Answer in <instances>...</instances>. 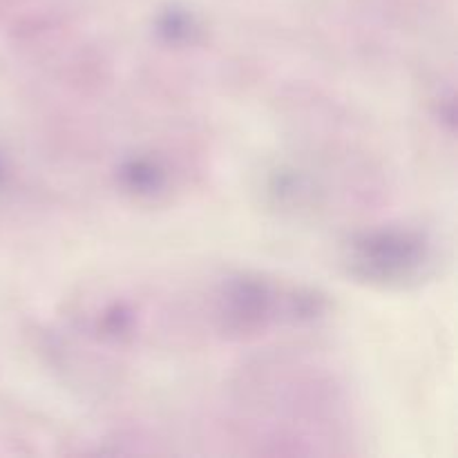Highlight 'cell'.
Returning a JSON list of instances; mask_svg holds the SVG:
<instances>
[{
    "label": "cell",
    "instance_id": "7a4b0ae2",
    "mask_svg": "<svg viewBox=\"0 0 458 458\" xmlns=\"http://www.w3.org/2000/svg\"><path fill=\"white\" fill-rule=\"evenodd\" d=\"M271 286L259 280H235L224 293L222 318L233 331H253L262 327L273 313Z\"/></svg>",
    "mask_w": 458,
    "mask_h": 458
},
{
    "label": "cell",
    "instance_id": "277c9868",
    "mask_svg": "<svg viewBox=\"0 0 458 458\" xmlns=\"http://www.w3.org/2000/svg\"><path fill=\"white\" fill-rule=\"evenodd\" d=\"M159 31L173 43H182V40H188L195 34V21L182 9H170L161 16Z\"/></svg>",
    "mask_w": 458,
    "mask_h": 458
},
{
    "label": "cell",
    "instance_id": "6da1fadb",
    "mask_svg": "<svg viewBox=\"0 0 458 458\" xmlns=\"http://www.w3.org/2000/svg\"><path fill=\"white\" fill-rule=\"evenodd\" d=\"M429 264V244L420 233L374 231L349 244L347 267L352 276L385 286H403L419 280Z\"/></svg>",
    "mask_w": 458,
    "mask_h": 458
},
{
    "label": "cell",
    "instance_id": "3957f363",
    "mask_svg": "<svg viewBox=\"0 0 458 458\" xmlns=\"http://www.w3.org/2000/svg\"><path fill=\"white\" fill-rule=\"evenodd\" d=\"M123 179L125 186L134 192H141V195H148V192H155L157 188L164 183V173L157 168V164L148 159H132L123 165Z\"/></svg>",
    "mask_w": 458,
    "mask_h": 458
}]
</instances>
